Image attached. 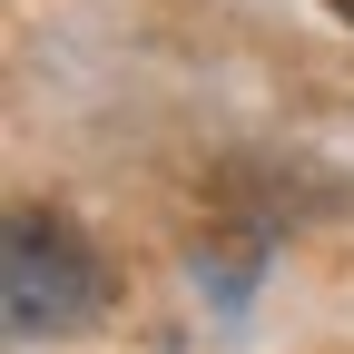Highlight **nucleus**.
Returning <instances> with one entry per match:
<instances>
[{"label":"nucleus","mask_w":354,"mask_h":354,"mask_svg":"<svg viewBox=\"0 0 354 354\" xmlns=\"http://www.w3.org/2000/svg\"><path fill=\"white\" fill-rule=\"evenodd\" d=\"M0 295H10V325L20 335H69V325L99 315L109 276H99V256H88V236L69 227V216L20 207L10 216V246H0Z\"/></svg>","instance_id":"1"},{"label":"nucleus","mask_w":354,"mask_h":354,"mask_svg":"<svg viewBox=\"0 0 354 354\" xmlns=\"http://www.w3.org/2000/svg\"><path fill=\"white\" fill-rule=\"evenodd\" d=\"M325 10H335V20H354V0H325Z\"/></svg>","instance_id":"2"}]
</instances>
